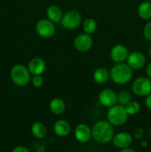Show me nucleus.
I'll use <instances>...</instances> for the list:
<instances>
[{"label": "nucleus", "mask_w": 151, "mask_h": 152, "mask_svg": "<svg viewBox=\"0 0 151 152\" xmlns=\"http://www.w3.org/2000/svg\"><path fill=\"white\" fill-rule=\"evenodd\" d=\"M91 132L93 139L101 144L108 143L114 137L113 127L106 120L96 122L92 127Z\"/></svg>", "instance_id": "f257e3e1"}, {"label": "nucleus", "mask_w": 151, "mask_h": 152, "mask_svg": "<svg viewBox=\"0 0 151 152\" xmlns=\"http://www.w3.org/2000/svg\"><path fill=\"white\" fill-rule=\"evenodd\" d=\"M133 77L132 69L127 64L121 62L116 63L110 71V77L114 83L118 85H124L131 80Z\"/></svg>", "instance_id": "f03ea898"}, {"label": "nucleus", "mask_w": 151, "mask_h": 152, "mask_svg": "<svg viewBox=\"0 0 151 152\" xmlns=\"http://www.w3.org/2000/svg\"><path fill=\"white\" fill-rule=\"evenodd\" d=\"M108 108L107 118L113 126H121L125 124L128 119V114L124 105L115 104Z\"/></svg>", "instance_id": "7ed1b4c3"}, {"label": "nucleus", "mask_w": 151, "mask_h": 152, "mask_svg": "<svg viewBox=\"0 0 151 152\" xmlns=\"http://www.w3.org/2000/svg\"><path fill=\"white\" fill-rule=\"evenodd\" d=\"M10 77L15 85L19 87H23L30 82V73L25 65L18 64L12 68L10 71Z\"/></svg>", "instance_id": "20e7f679"}, {"label": "nucleus", "mask_w": 151, "mask_h": 152, "mask_svg": "<svg viewBox=\"0 0 151 152\" xmlns=\"http://www.w3.org/2000/svg\"><path fill=\"white\" fill-rule=\"evenodd\" d=\"M81 22V16L77 10H70L62 16L60 23L66 30H75L79 27Z\"/></svg>", "instance_id": "39448f33"}, {"label": "nucleus", "mask_w": 151, "mask_h": 152, "mask_svg": "<svg viewBox=\"0 0 151 152\" xmlns=\"http://www.w3.org/2000/svg\"><path fill=\"white\" fill-rule=\"evenodd\" d=\"M132 91L139 96H146L151 93V80L148 77H139L133 81Z\"/></svg>", "instance_id": "423d86ee"}, {"label": "nucleus", "mask_w": 151, "mask_h": 152, "mask_svg": "<svg viewBox=\"0 0 151 152\" xmlns=\"http://www.w3.org/2000/svg\"><path fill=\"white\" fill-rule=\"evenodd\" d=\"M36 31L41 38L48 39L56 33V27L53 22L49 19H42L38 21L36 25Z\"/></svg>", "instance_id": "0eeeda50"}, {"label": "nucleus", "mask_w": 151, "mask_h": 152, "mask_svg": "<svg viewBox=\"0 0 151 152\" xmlns=\"http://www.w3.org/2000/svg\"><path fill=\"white\" fill-rule=\"evenodd\" d=\"M93 44V38L90 34H78L73 41V45L77 50L80 52H86L90 50Z\"/></svg>", "instance_id": "6e6552de"}, {"label": "nucleus", "mask_w": 151, "mask_h": 152, "mask_svg": "<svg viewBox=\"0 0 151 152\" xmlns=\"http://www.w3.org/2000/svg\"><path fill=\"white\" fill-rule=\"evenodd\" d=\"M99 101L103 106L110 108L117 104V94L113 90L110 88L103 89L99 94Z\"/></svg>", "instance_id": "1a4fd4ad"}, {"label": "nucleus", "mask_w": 151, "mask_h": 152, "mask_svg": "<svg viewBox=\"0 0 151 152\" xmlns=\"http://www.w3.org/2000/svg\"><path fill=\"white\" fill-rule=\"evenodd\" d=\"M127 64L132 70H139L144 66L146 58L140 51H133L129 53L127 59Z\"/></svg>", "instance_id": "9d476101"}, {"label": "nucleus", "mask_w": 151, "mask_h": 152, "mask_svg": "<svg viewBox=\"0 0 151 152\" xmlns=\"http://www.w3.org/2000/svg\"><path fill=\"white\" fill-rule=\"evenodd\" d=\"M129 55L128 50L124 45L118 44L114 45L110 50L111 59L115 63H121L127 60Z\"/></svg>", "instance_id": "9b49d317"}, {"label": "nucleus", "mask_w": 151, "mask_h": 152, "mask_svg": "<svg viewBox=\"0 0 151 152\" xmlns=\"http://www.w3.org/2000/svg\"><path fill=\"white\" fill-rule=\"evenodd\" d=\"M75 137L77 140L81 143L88 142L92 137L91 129L84 123H80L76 126L74 132Z\"/></svg>", "instance_id": "f8f14e48"}, {"label": "nucleus", "mask_w": 151, "mask_h": 152, "mask_svg": "<svg viewBox=\"0 0 151 152\" xmlns=\"http://www.w3.org/2000/svg\"><path fill=\"white\" fill-rule=\"evenodd\" d=\"M114 146L118 148H128L133 142V137L127 132H119L114 135L112 140Z\"/></svg>", "instance_id": "ddd939ff"}, {"label": "nucleus", "mask_w": 151, "mask_h": 152, "mask_svg": "<svg viewBox=\"0 0 151 152\" xmlns=\"http://www.w3.org/2000/svg\"><path fill=\"white\" fill-rule=\"evenodd\" d=\"M28 68L32 75H41L45 71V62L39 57L33 58L28 63Z\"/></svg>", "instance_id": "4468645a"}, {"label": "nucleus", "mask_w": 151, "mask_h": 152, "mask_svg": "<svg viewBox=\"0 0 151 152\" xmlns=\"http://www.w3.org/2000/svg\"><path fill=\"white\" fill-rule=\"evenodd\" d=\"M53 131L57 136L66 137L71 131L70 125L65 120H57L53 125Z\"/></svg>", "instance_id": "2eb2a0df"}, {"label": "nucleus", "mask_w": 151, "mask_h": 152, "mask_svg": "<svg viewBox=\"0 0 151 152\" xmlns=\"http://www.w3.org/2000/svg\"><path fill=\"white\" fill-rule=\"evenodd\" d=\"M47 19L53 23H60L62 19L63 13L59 7L56 5H51L47 7L46 10Z\"/></svg>", "instance_id": "dca6fc26"}, {"label": "nucleus", "mask_w": 151, "mask_h": 152, "mask_svg": "<svg viewBox=\"0 0 151 152\" xmlns=\"http://www.w3.org/2000/svg\"><path fill=\"white\" fill-rule=\"evenodd\" d=\"M49 108L53 114L59 115L65 112L66 105L63 99H62L61 98H54L50 102Z\"/></svg>", "instance_id": "f3484780"}, {"label": "nucleus", "mask_w": 151, "mask_h": 152, "mask_svg": "<svg viewBox=\"0 0 151 152\" xmlns=\"http://www.w3.org/2000/svg\"><path fill=\"white\" fill-rule=\"evenodd\" d=\"M93 77L94 81L98 84H104L110 78V72L105 68H99L93 72Z\"/></svg>", "instance_id": "a211bd4d"}, {"label": "nucleus", "mask_w": 151, "mask_h": 152, "mask_svg": "<svg viewBox=\"0 0 151 152\" xmlns=\"http://www.w3.org/2000/svg\"><path fill=\"white\" fill-rule=\"evenodd\" d=\"M138 14L141 19L148 20L151 19V2L150 1H143L138 7Z\"/></svg>", "instance_id": "6ab92c4d"}, {"label": "nucleus", "mask_w": 151, "mask_h": 152, "mask_svg": "<svg viewBox=\"0 0 151 152\" xmlns=\"http://www.w3.org/2000/svg\"><path fill=\"white\" fill-rule=\"evenodd\" d=\"M32 134L37 139H42L47 134V128L43 123L36 122L31 126Z\"/></svg>", "instance_id": "aec40b11"}, {"label": "nucleus", "mask_w": 151, "mask_h": 152, "mask_svg": "<svg viewBox=\"0 0 151 152\" xmlns=\"http://www.w3.org/2000/svg\"><path fill=\"white\" fill-rule=\"evenodd\" d=\"M96 28H97V24L96 22L93 19L89 18L87 19L83 23V29L85 34H92L96 31Z\"/></svg>", "instance_id": "412c9836"}, {"label": "nucleus", "mask_w": 151, "mask_h": 152, "mask_svg": "<svg viewBox=\"0 0 151 152\" xmlns=\"http://www.w3.org/2000/svg\"><path fill=\"white\" fill-rule=\"evenodd\" d=\"M125 109L128 115H136L139 114L141 110L140 104L136 101H130L126 105H124Z\"/></svg>", "instance_id": "4be33fe9"}, {"label": "nucleus", "mask_w": 151, "mask_h": 152, "mask_svg": "<svg viewBox=\"0 0 151 152\" xmlns=\"http://www.w3.org/2000/svg\"><path fill=\"white\" fill-rule=\"evenodd\" d=\"M130 101H131V95L127 91H121L117 95V102H118L119 105L124 106Z\"/></svg>", "instance_id": "5701e85b"}, {"label": "nucleus", "mask_w": 151, "mask_h": 152, "mask_svg": "<svg viewBox=\"0 0 151 152\" xmlns=\"http://www.w3.org/2000/svg\"><path fill=\"white\" fill-rule=\"evenodd\" d=\"M43 83L44 80L41 75H33L31 80V83L35 88H40L43 85Z\"/></svg>", "instance_id": "b1692460"}, {"label": "nucleus", "mask_w": 151, "mask_h": 152, "mask_svg": "<svg viewBox=\"0 0 151 152\" xmlns=\"http://www.w3.org/2000/svg\"><path fill=\"white\" fill-rule=\"evenodd\" d=\"M143 34L144 38L147 41L151 42V21H150L145 25L144 28Z\"/></svg>", "instance_id": "393cba45"}, {"label": "nucleus", "mask_w": 151, "mask_h": 152, "mask_svg": "<svg viewBox=\"0 0 151 152\" xmlns=\"http://www.w3.org/2000/svg\"><path fill=\"white\" fill-rule=\"evenodd\" d=\"M144 133V129H142V128H137V129H136V131L134 132V137L136 138V140L141 139V138H142V137H143Z\"/></svg>", "instance_id": "a878e982"}, {"label": "nucleus", "mask_w": 151, "mask_h": 152, "mask_svg": "<svg viewBox=\"0 0 151 152\" xmlns=\"http://www.w3.org/2000/svg\"><path fill=\"white\" fill-rule=\"evenodd\" d=\"M12 152H30L26 147L24 146H16L13 149Z\"/></svg>", "instance_id": "bb28decb"}, {"label": "nucleus", "mask_w": 151, "mask_h": 152, "mask_svg": "<svg viewBox=\"0 0 151 152\" xmlns=\"http://www.w3.org/2000/svg\"><path fill=\"white\" fill-rule=\"evenodd\" d=\"M145 105L148 109L151 110V93L146 96V99H145Z\"/></svg>", "instance_id": "cd10ccee"}, {"label": "nucleus", "mask_w": 151, "mask_h": 152, "mask_svg": "<svg viewBox=\"0 0 151 152\" xmlns=\"http://www.w3.org/2000/svg\"><path fill=\"white\" fill-rule=\"evenodd\" d=\"M146 74L148 78L151 79V62H150L146 68Z\"/></svg>", "instance_id": "c85d7f7f"}, {"label": "nucleus", "mask_w": 151, "mask_h": 152, "mask_svg": "<svg viewBox=\"0 0 151 152\" xmlns=\"http://www.w3.org/2000/svg\"><path fill=\"white\" fill-rule=\"evenodd\" d=\"M119 152H136V151H134L132 148H122Z\"/></svg>", "instance_id": "c756f323"}, {"label": "nucleus", "mask_w": 151, "mask_h": 152, "mask_svg": "<svg viewBox=\"0 0 151 152\" xmlns=\"http://www.w3.org/2000/svg\"><path fill=\"white\" fill-rule=\"evenodd\" d=\"M141 145H142V147H147V146L148 143H147V141H142V143H141Z\"/></svg>", "instance_id": "7c9ffc66"}, {"label": "nucleus", "mask_w": 151, "mask_h": 152, "mask_svg": "<svg viewBox=\"0 0 151 152\" xmlns=\"http://www.w3.org/2000/svg\"><path fill=\"white\" fill-rule=\"evenodd\" d=\"M149 55H150V58H151V46L150 47V49H149Z\"/></svg>", "instance_id": "2f4dec72"}, {"label": "nucleus", "mask_w": 151, "mask_h": 152, "mask_svg": "<svg viewBox=\"0 0 151 152\" xmlns=\"http://www.w3.org/2000/svg\"><path fill=\"white\" fill-rule=\"evenodd\" d=\"M146 1H150V0H146Z\"/></svg>", "instance_id": "473e14b6"}, {"label": "nucleus", "mask_w": 151, "mask_h": 152, "mask_svg": "<svg viewBox=\"0 0 151 152\" xmlns=\"http://www.w3.org/2000/svg\"><path fill=\"white\" fill-rule=\"evenodd\" d=\"M150 137H151V130H150Z\"/></svg>", "instance_id": "72a5a7b5"}]
</instances>
